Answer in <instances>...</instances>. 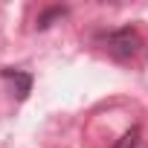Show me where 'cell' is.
Wrapping results in <instances>:
<instances>
[{"label": "cell", "mask_w": 148, "mask_h": 148, "mask_svg": "<svg viewBox=\"0 0 148 148\" xmlns=\"http://www.w3.org/2000/svg\"><path fill=\"white\" fill-rule=\"evenodd\" d=\"M139 136H142V131H139V128H131V131H125L110 148H136V145H139Z\"/></svg>", "instance_id": "obj_2"}, {"label": "cell", "mask_w": 148, "mask_h": 148, "mask_svg": "<svg viewBox=\"0 0 148 148\" xmlns=\"http://www.w3.org/2000/svg\"><path fill=\"white\" fill-rule=\"evenodd\" d=\"M105 47L108 52L116 58V61H134L139 52H142V38L134 26H125V29H116L105 38Z\"/></svg>", "instance_id": "obj_1"}, {"label": "cell", "mask_w": 148, "mask_h": 148, "mask_svg": "<svg viewBox=\"0 0 148 148\" xmlns=\"http://www.w3.org/2000/svg\"><path fill=\"white\" fill-rule=\"evenodd\" d=\"M61 15H64V9H61V6L49 9L47 15H41V18H38V29H47V26H49V21H52V18H61Z\"/></svg>", "instance_id": "obj_3"}]
</instances>
